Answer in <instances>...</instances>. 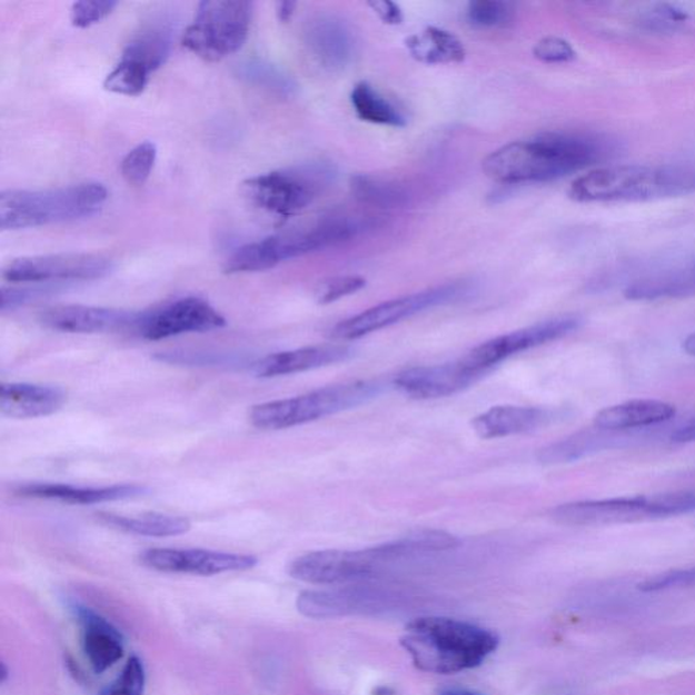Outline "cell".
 <instances>
[{
	"label": "cell",
	"instance_id": "cell-1",
	"mask_svg": "<svg viewBox=\"0 0 695 695\" xmlns=\"http://www.w3.org/2000/svg\"><path fill=\"white\" fill-rule=\"evenodd\" d=\"M615 153L617 143L600 135L546 132L500 147L485 158L483 170L503 186L549 182L606 161Z\"/></svg>",
	"mask_w": 695,
	"mask_h": 695
},
{
	"label": "cell",
	"instance_id": "cell-2",
	"mask_svg": "<svg viewBox=\"0 0 695 695\" xmlns=\"http://www.w3.org/2000/svg\"><path fill=\"white\" fill-rule=\"evenodd\" d=\"M399 644L420 672L450 675L481 666L496 652L500 638L463 620L421 617L406 625Z\"/></svg>",
	"mask_w": 695,
	"mask_h": 695
},
{
	"label": "cell",
	"instance_id": "cell-3",
	"mask_svg": "<svg viewBox=\"0 0 695 695\" xmlns=\"http://www.w3.org/2000/svg\"><path fill=\"white\" fill-rule=\"evenodd\" d=\"M569 198L577 202L654 201L695 195V165L605 166L576 178Z\"/></svg>",
	"mask_w": 695,
	"mask_h": 695
},
{
	"label": "cell",
	"instance_id": "cell-4",
	"mask_svg": "<svg viewBox=\"0 0 695 695\" xmlns=\"http://www.w3.org/2000/svg\"><path fill=\"white\" fill-rule=\"evenodd\" d=\"M107 200L108 189L98 182L47 190H3L0 229H30L95 217Z\"/></svg>",
	"mask_w": 695,
	"mask_h": 695
},
{
	"label": "cell",
	"instance_id": "cell-5",
	"mask_svg": "<svg viewBox=\"0 0 695 695\" xmlns=\"http://www.w3.org/2000/svg\"><path fill=\"white\" fill-rule=\"evenodd\" d=\"M385 389L379 380H355L322 387L294 398L254 406L249 420L258 429L279 430L340 414L377 398Z\"/></svg>",
	"mask_w": 695,
	"mask_h": 695
},
{
	"label": "cell",
	"instance_id": "cell-6",
	"mask_svg": "<svg viewBox=\"0 0 695 695\" xmlns=\"http://www.w3.org/2000/svg\"><path fill=\"white\" fill-rule=\"evenodd\" d=\"M254 3L246 0H205L182 36L196 57L215 63L236 53L249 36Z\"/></svg>",
	"mask_w": 695,
	"mask_h": 695
},
{
	"label": "cell",
	"instance_id": "cell-7",
	"mask_svg": "<svg viewBox=\"0 0 695 695\" xmlns=\"http://www.w3.org/2000/svg\"><path fill=\"white\" fill-rule=\"evenodd\" d=\"M330 166L312 163L269 171L244 182V195L251 205L281 218L304 211L334 180Z\"/></svg>",
	"mask_w": 695,
	"mask_h": 695
},
{
	"label": "cell",
	"instance_id": "cell-8",
	"mask_svg": "<svg viewBox=\"0 0 695 695\" xmlns=\"http://www.w3.org/2000/svg\"><path fill=\"white\" fill-rule=\"evenodd\" d=\"M679 494L624 496L562 504L550 510V518L564 526L625 525L649 519L672 518L684 514Z\"/></svg>",
	"mask_w": 695,
	"mask_h": 695
},
{
	"label": "cell",
	"instance_id": "cell-9",
	"mask_svg": "<svg viewBox=\"0 0 695 695\" xmlns=\"http://www.w3.org/2000/svg\"><path fill=\"white\" fill-rule=\"evenodd\" d=\"M401 558L396 540L365 550H318L295 558L288 574L299 582L328 586L367 579Z\"/></svg>",
	"mask_w": 695,
	"mask_h": 695
},
{
	"label": "cell",
	"instance_id": "cell-10",
	"mask_svg": "<svg viewBox=\"0 0 695 695\" xmlns=\"http://www.w3.org/2000/svg\"><path fill=\"white\" fill-rule=\"evenodd\" d=\"M475 290L476 287L471 281H454L426 291L387 300L337 324L330 330V337L340 341L358 340L374 331L389 328L406 318L414 317L416 314L463 300L470 297Z\"/></svg>",
	"mask_w": 695,
	"mask_h": 695
},
{
	"label": "cell",
	"instance_id": "cell-11",
	"mask_svg": "<svg viewBox=\"0 0 695 695\" xmlns=\"http://www.w3.org/2000/svg\"><path fill=\"white\" fill-rule=\"evenodd\" d=\"M112 262L102 256L67 254L18 258L3 270L9 282L60 285V282L97 280L107 276Z\"/></svg>",
	"mask_w": 695,
	"mask_h": 695
},
{
	"label": "cell",
	"instance_id": "cell-12",
	"mask_svg": "<svg viewBox=\"0 0 695 695\" xmlns=\"http://www.w3.org/2000/svg\"><path fill=\"white\" fill-rule=\"evenodd\" d=\"M582 324L583 319L577 316L547 319V321L527 326L525 329L492 338V340L483 342L481 346L473 348L469 354L464 356V359L478 370L489 374L510 356L559 340V338L574 334Z\"/></svg>",
	"mask_w": 695,
	"mask_h": 695
},
{
	"label": "cell",
	"instance_id": "cell-13",
	"mask_svg": "<svg viewBox=\"0 0 695 695\" xmlns=\"http://www.w3.org/2000/svg\"><path fill=\"white\" fill-rule=\"evenodd\" d=\"M226 324V318L207 300L187 297L171 301L161 309L141 314L137 326L141 337L157 341L183 334L221 329Z\"/></svg>",
	"mask_w": 695,
	"mask_h": 695
},
{
	"label": "cell",
	"instance_id": "cell-14",
	"mask_svg": "<svg viewBox=\"0 0 695 695\" xmlns=\"http://www.w3.org/2000/svg\"><path fill=\"white\" fill-rule=\"evenodd\" d=\"M140 563L165 574L215 576L255 568L258 559L250 555L205 549H149L141 553Z\"/></svg>",
	"mask_w": 695,
	"mask_h": 695
},
{
	"label": "cell",
	"instance_id": "cell-15",
	"mask_svg": "<svg viewBox=\"0 0 695 695\" xmlns=\"http://www.w3.org/2000/svg\"><path fill=\"white\" fill-rule=\"evenodd\" d=\"M487 375L464 358L445 365L409 368L399 373L393 386L415 399H436L457 395Z\"/></svg>",
	"mask_w": 695,
	"mask_h": 695
},
{
	"label": "cell",
	"instance_id": "cell-16",
	"mask_svg": "<svg viewBox=\"0 0 695 695\" xmlns=\"http://www.w3.org/2000/svg\"><path fill=\"white\" fill-rule=\"evenodd\" d=\"M567 416L568 411L565 409L502 405L473 418L471 427L478 438L500 439L533 433L562 421Z\"/></svg>",
	"mask_w": 695,
	"mask_h": 695
},
{
	"label": "cell",
	"instance_id": "cell-17",
	"mask_svg": "<svg viewBox=\"0 0 695 695\" xmlns=\"http://www.w3.org/2000/svg\"><path fill=\"white\" fill-rule=\"evenodd\" d=\"M140 314L107 307L66 305L54 306L40 314V321L47 328L67 334H105L137 326Z\"/></svg>",
	"mask_w": 695,
	"mask_h": 695
},
{
	"label": "cell",
	"instance_id": "cell-18",
	"mask_svg": "<svg viewBox=\"0 0 695 695\" xmlns=\"http://www.w3.org/2000/svg\"><path fill=\"white\" fill-rule=\"evenodd\" d=\"M306 46L326 70L341 71L355 57L353 29L341 18L330 14L314 17L305 30Z\"/></svg>",
	"mask_w": 695,
	"mask_h": 695
},
{
	"label": "cell",
	"instance_id": "cell-19",
	"mask_svg": "<svg viewBox=\"0 0 695 695\" xmlns=\"http://www.w3.org/2000/svg\"><path fill=\"white\" fill-rule=\"evenodd\" d=\"M354 355L355 349L342 344L286 350L256 361L254 373L258 378L281 377L347 361Z\"/></svg>",
	"mask_w": 695,
	"mask_h": 695
},
{
	"label": "cell",
	"instance_id": "cell-20",
	"mask_svg": "<svg viewBox=\"0 0 695 695\" xmlns=\"http://www.w3.org/2000/svg\"><path fill=\"white\" fill-rule=\"evenodd\" d=\"M21 497L42 498L66 504H100L107 502L127 500L147 494V488L140 485H112V487H76L69 484L32 483L20 485L14 489Z\"/></svg>",
	"mask_w": 695,
	"mask_h": 695
},
{
	"label": "cell",
	"instance_id": "cell-21",
	"mask_svg": "<svg viewBox=\"0 0 695 695\" xmlns=\"http://www.w3.org/2000/svg\"><path fill=\"white\" fill-rule=\"evenodd\" d=\"M66 403L59 387L32 384L0 386V411L11 418H37L57 414Z\"/></svg>",
	"mask_w": 695,
	"mask_h": 695
},
{
	"label": "cell",
	"instance_id": "cell-22",
	"mask_svg": "<svg viewBox=\"0 0 695 695\" xmlns=\"http://www.w3.org/2000/svg\"><path fill=\"white\" fill-rule=\"evenodd\" d=\"M77 617L82 625L86 657L95 672L102 674L125 655V638L109 620L89 608L78 607Z\"/></svg>",
	"mask_w": 695,
	"mask_h": 695
},
{
	"label": "cell",
	"instance_id": "cell-23",
	"mask_svg": "<svg viewBox=\"0 0 695 695\" xmlns=\"http://www.w3.org/2000/svg\"><path fill=\"white\" fill-rule=\"evenodd\" d=\"M675 414L672 404L657 399H632L600 410L594 418V427L607 433L644 428L672 420Z\"/></svg>",
	"mask_w": 695,
	"mask_h": 695
},
{
	"label": "cell",
	"instance_id": "cell-24",
	"mask_svg": "<svg viewBox=\"0 0 695 695\" xmlns=\"http://www.w3.org/2000/svg\"><path fill=\"white\" fill-rule=\"evenodd\" d=\"M406 48L411 58L429 66L460 63L466 57L463 41L457 36L435 27L410 36Z\"/></svg>",
	"mask_w": 695,
	"mask_h": 695
},
{
	"label": "cell",
	"instance_id": "cell-25",
	"mask_svg": "<svg viewBox=\"0 0 695 695\" xmlns=\"http://www.w3.org/2000/svg\"><path fill=\"white\" fill-rule=\"evenodd\" d=\"M692 294H695V266L638 280L624 292L629 300L678 298Z\"/></svg>",
	"mask_w": 695,
	"mask_h": 695
},
{
	"label": "cell",
	"instance_id": "cell-26",
	"mask_svg": "<svg viewBox=\"0 0 695 695\" xmlns=\"http://www.w3.org/2000/svg\"><path fill=\"white\" fill-rule=\"evenodd\" d=\"M108 525L143 537H176L190 530V522L181 516L149 513L139 516L101 515Z\"/></svg>",
	"mask_w": 695,
	"mask_h": 695
},
{
	"label": "cell",
	"instance_id": "cell-27",
	"mask_svg": "<svg viewBox=\"0 0 695 695\" xmlns=\"http://www.w3.org/2000/svg\"><path fill=\"white\" fill-rule=\"evenodd\" d=\"M350 102L363 121L389 127L406 126V117L401 110L374 89L370 83L356 85L350 93Z\"/></svg>",
	"mask_w": 695,
	"mask_h": 695
},
{
	"label": "cell",
	"instance_id": "cell-28",
	"mask_svg": "<svg viewBox=\"0 0 695 695\" xmlns=\"http://www.w3.org/2000/svg\"><path fill=\"white\" fill-rule=\"evenodd\" d=\"M171 52V36L168 29L143 30L126 47L121 59L135 61L150 73L166 63Z\"/></svg>",
	"mask_w": 695,
	"mask_h": 695
},
{
	"label": "cell",
	"instance_id": "cell-29",
	"mask_svg": "<svg viewBox=\"0 0 695 695\" xmlns=\"http://www.w3.org/2000/svg\"><path fill=\"white\" fill-rule=\"evenodd\" d=\"M350 189L363 205L377 208H399L408 205L409 195L398 183L373 176H355Z\"/></svg>",
	"mask_w": 695,
	"mask_h": 695
},
{
	"label": "cell",
	"instance_id": "cell-30",
	"mask_svg": "<svg viewBox=\"0 0 695 695\" xmlns=\"http://www.w3.org/2000/svg\"><path fill=\"white\" fill-rule=\"evenodd\" d=\"M602 429L583 430V433L568 436L553 445L540 448L537 458L540 464L559 465L574 463L586 457L589 453L599 450L603 445Z\"/></svg>",
	"mask_w": 695,
	"mask_h": 695
},
{
	"label": "cell",
	"instance_id": "cell-31",
	"mask_svg": "<svg viewBox=\"0 0 695 695\" xmlns=\"http://www.w3.org/2000/svg\"><path fill=\"white\" fill-rule=\"evenodd\" d=\"M693 17L686 9L673 3H656L642 12L637 24L645 32L674 34L691 27Z\"/></svg>",
	"mask_w": 695,
	"mask_h": 695
},
{
	"label": "cell",
	"instance_id": "cell-32",
	"mask_svg": "<svg viewBox=\"0 0 695 695\" xmlns=\"http://www.w3.org/2000/svg\"><path fill=\"white\" fill-rule=\"evenodd\" d=\"M514 3L503 0H475L467 4L466 20L478 29H504L514 23Z\"/></svg>",
	"mask_w": 695,
	"mask_h": 695
},
{
	"label": "cell",
	"instance_id": "cell-33",
	"mask_svg": "<svg viewBox=\"0 0 695 695\" xmlns=\"http://www.w3.org/2000/svg\"><path fill=\"white\" fill-rule=\"evenodd\" d=\"M150 72L135 61L121 59L105 78L103 88L110 93L137 97L149 83Z\"/></svg>",
	"mask_w": 695,
	"mask_h": 695
},
{
	"label": "cell",
	"instance_id": "cell-34",
	"mask_svg": "<svg viewBox=\"0 0 695 695\" xmlns=\"http://www.w3.org/2000/svg\"><path fill=\"white\" fill-rule=\"evenodd\" d=\"M157 146L143 141L129 151L121 162V176L129 186L140 187L149 180L157 162Z\"/></svg>",
	"mask_w": 695,
	"mask_h": 695
},
{
	"label": "cell",
	"instance_id": "cell-35",
	"mask_svg": "<svg viewBox=\"0 0 695 695\" xmlns=\"http://www.w3.org/2000/svg\"><path fill=\"white\" fill-rule=\"evenodd\" d=\"M146 672L138 656H132L113 684L105 687L98 695H143Z\"/></svg>",
	"mask_w": 695,
	"mask_h": 695
},
{
	"label": "cell",
	"instance_id": "cell-36",
	"mask_svg": "<svg viewBox=\"0 0 695 695\" xmlns=\"http://www.w3.org/2000/svg\"><path fill=\"white\" fill-rule=\"evenodd\" d=\"M534 58L546 64H565L576 59L575 48L562 37L547 36L533 49Z\"/></svg>",
	"mask_w": 695,
	"mask_h": 695
},
{
	"label": "cell",
	"instance_id": "cell-37",
	"mask_svg": "<svg viewBox=\"0 0 695 695\" xmlns=\"http://www.w3.org/2000/svg\"><path fill=\"white\" fill-rule=\"evenodd\" d=\"M366 287V279L360 276H337L322 282L317 290L318 304L329 305L334 301L349 297V295L359 292Z\"/></svg>",
	"mask_w": 695,
	"mask_h": 695
},
{
	"label": "cell",
	"instance_id": "cell-38",
	"mask_svg": "<svg viewBox=\"0 0 695 695\" xmlns=\"http://www.w3.org/2000/svg\"><path fill=\"white\" fill-rule=\"evenodd\" d=\"M61 290L60 285H34L33 287H3L0 309L2 311L14 310L18 307L30 304L40 298L48 297Z\"/></svg>",
	"mask_w": 695,
	"mask_h": 695
},
{
	"label": "cell",
	"instance_id": "cell-39",
	"mask_svg": "<svg viewBox=\"0 0 695 695\" xmlns=\"http://www.w3.org/2000/svg\"><path fill=\"white\" fill-rule=\"evenodd\" d=\"M115 0H82L71 8V22L77 28H89L107 18L117 8Z\"/></svg>",
	"mask_w": 695,
	"mask_h": 695
},
{
	"label": "cell",
	"instance_id": "cell-40",
	"mask_svg": "<svg viewBox=\"0 0 695 695\" xmlns=\"http://www.w3.org/2000/svg\"><path fill=\"white\" fill-rule=\"evenodd\" d=\"M244 76L249 78L250 81L267 86L268 89L280 91V93H290L294 89V85L290 79L270 64H246Z\"/></svg>",
	"mask_w": 695,
	"mask_h": 695
},
{
	"label": "cell",
	"instance_id": "cell-41",
	"mask_svg": "<svg viewBox=\"0 0 695 695\" xmlns=\"http://www.w3.org/2000/svg\"><path fill=\"white\" fill-rule=\"evenodd\" d=\"M695 586V568L666 572V574L649 577L639 584L638 588L645 593L663 592V589Z\"/></svg>",
	"mask_w": 695,
	"mask_h": 695
},
{
	"label": "cell",
	"instance_id": "cell-42",
	"mask_svg": "<svg viewBox=\"0 0 695 695\" xmlns=\"http://www.w3.org/2000/svg\"><path fill=\"white\" fill-rule=\"evenodd\" d=\"M368 6L387 24H399L404 20L401 9L389 0H373Z\"/></svg>",
	"mask_w": 695,
	"mask_h": 695
},
{
	"label": "cell",
	"instance_id": "cell-43",
	"mask_svg": "<svg viewBox=\"0 0 695 695\" xmlns=\"http://www.w3.org/2000/svg\"><path fill=\"white\" fill-rule=\"evenodd\" d=\"M672 440L675 443L695 441V417H693L691 421H687L685 426L676 429L672 435Z\"/></svg>",
	"mask_w": 695,
	"mask_h": 695
},
{
	"label": "cell",
	"instance_id": "cell-44",
	"mask_svg": "<svg viewBox=\"0 0 695 695\" xmlns=\"http://www.w3.org/2000/svg\"><path fill=\"white\" fill-rule=\"evenodd\" d=\"M295 9H297V3L295 2H279L278 6H276V12H278L281 22L290 21Z\"/></svg>",
	"mask_w": 695,
	"mask_h": 695
},
{
	"label": "cell",
	"instance_id": "cell-45",
	"mask_svg": "<svg viewBox=\"0 0 695 695\" xmlns=\"http://www.w3.org/2000/svg\"><path fill=\"white\" fill-rule=\"evenodd\" d=\"M682 348H684L687 355L694 356L695 358V334L687 336L682 344Z\"/></svg>",
	"mask_w": 695,
	"mask_h": 695
},
{
	"label": "cell",
	"instance_id": "cell-46",
	"mask_svg": "<svg viewBox=\"0 0 695 695\" xmlns=\"http://www.w3.org/2000/svg\"><path fill=\"white\" fill-rule=\"evenodd\" d=\"M8 679H9V668L8 666H6L4 663H2L0 664V682H2V684H6Z\"/></svg>",
	"mask_w": 695,
	"mask_h": 695
},
{
	"label": "cell",
	"instance_id": "cell-47",
	"mask_svg": "<svg viewBox=\"0 0 695 695\" xmlns=\"http://www.w3.org/2000/svg\"><path fill=\"white\" fill-rule=\"evenodd\" d=\"M375 695H395V692L390 687H378L374 693Z\"/></svg>",
	"mask_w": 695,
	"mask_h": 695
},
{
	"label": "cell",
	"instance_id": "cell-48",
	"mask_svg": "<svg viewBox=\"0 0 695 695\" xmlns=\"http://www.w3.org/2000/svg\"><path fill=\"white\" fill-rule=\"evenodd\" d=\"M441 695H479V694L465 692V691H451V692L443 693Z\"/></svg>",
	"mask_w": 695,
	"mask_h": 695
}]
</instances>
